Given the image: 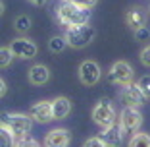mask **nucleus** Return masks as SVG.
Here are the masks:
<instances>
[{
	"mask_svg": "<svg viewBox=\"0 0 150 147\" xmlns=\"http://www.w3.org/2000/svg\"><path fill=\"white\" fill-rule=\"evenodd\" d=\"M56 16H58V22L64 23V25H67V27L85 25V23L88 22V18H91V10L64 0L62 4L56 8Z\"/></svg>",
	"mask_w": 150,
	"mask_h": 147,
	"instance_id": "obj_1",
	"label": "nucleus"
},
{
	"mask_svg": "<svg viewBox=\"0 0 150 147\" xmlns=\"http://www.w3.org/2000/svg\"><path fill=\"white\" fill-rule=\"evenodd\" d=\"M96 31H94L91 25H73V27H67L66 31V39H67V45L73 47V49H83L87 47L91 41L94 39Z\"/></svg>",
	"mask_w": 150,
	"mask_h": 147,
	"instance_id": "obj_2",
	"label": "nucleus"
},
{
	"mask_svg": "<svg viewBox=\"0 0 150 147\" xmlns=\"http://www.w3.org/2000/svg\"><path fill=\"white\" fill-rule=\"evenodd\" d=\"M2 124H6L10 128V132L13 134L16 141H19L21 138H25L27 132L31 130V118L27 114H2Z\"/></svg>",
	"mask_w": 150,
	"mask_h": 147,
	"instance_id": "obj_3",
	"label": "nucleus"
},
{
	"mask_svg": "<svg viewBox=\"0 0 150 147\" xmlns=\"http://www.w3.org/2000/svg\"><path fill=\"white\" fill-rule=\"evenodd\" d=\"M93 120L98 126H102V128H108V126L115 124V120H117L115 118V108L110 99H100L98 101V105L93 108Z\"/></svg>",
	"mask_w": 150,
	"mask_h": 147,
	"instance_id": "obj_4",
	"label": "nucleus"
},
{
	"mask_svg": "<svg viewBox=\"0 0 150 147\" xmlns=\"http://www.w3.org/2000/svg\"><path fill=\"white\" fill-rule=\"evenodd\" d=\"M108 80L112 81V83L115 85H129L133 80V68L129 66L125 60H119V62H115L114 66L110 68V72H108Z\"/></svg>",
	"mask_w": 150,
	"mask_h": 147,
	"instance_id": "obj_5",
	"label": "nucleus"
},
{
	"mask_svg": "<svg viewBox=\"0 0 150 147\" xmlns=\"http://www.w3.org/2000/svg\"><path fill=\"white\" fill-rule=\"evenodd\" d=\"M119 124L123 126L125 132L129 134H135L142 124V114L139 112V108L135 107H125L121 110V118H119Z\"/></svg>",
	"mask_w": 150,
	"mask_h": 147,
	"instance_id": "obj_6",
	"label": "nucleus"
},
{
	"mask_svg": "<svg viewBox=\"0 0 150 147\" xmlns=\"http://www.w3.org/2000/svg\"><path fill=\"white\" fill-rule=\"evenodd\" d=\"M121 99H123V103L127 105V107L139 108V107H142V105H144L146 95L142 93V89L139 87V83L137 85H135V83H129V85H125V87H123Z\"/></svg>",
	"mask_w": 150,
	"mask_h": 147,
	"instance_id": "obj_7",
	"label": "nucleus"
},
{
	"mask_svg": "<svg viewBox=\"0 0 150 147\" xmlns=\"http://www.w3.org/2000/svg\"><path fill=\"white\" fill-rule=\"evenodd\" d=\"M79 77L85 85H94L100 80V66L94 60H85L79 66Z\"/></svg>",
	"mask_w": 150,
	"mask_h": 147,
	"instance_id": "obj_8",
	"label": "nucleus"
},
{
	"mask_svg": "<svg viewBox=\"0 0 150 147\" xmlns=\"http://www.w3.org/2000/svg\"><path fill=\"white\" fill-rule=\"evenodd\" d=\"M123 132H125L123 126L115 122V124L108 126V128H102V132H100L98 138L106 143L108 147H117L119 143H121V139H123Z\"/></svg>",
	"mask_w": 150,
	"mask_h": 147,
	"instance_id": "obj_9",
	"label": "nucleus"
},
{
	"mask_svg": "<svg viewBox=\"0 0 150 147\" xmlns=\"http://www.w3.org/2000/svg\"><path fill=\"white\" fill-rule=\"evenodd\" d=\"M31 118H35L40 124H46V122L54 120V110H52V101H40L35 103L31 107Z\"/></svg>",
	"mask_w": 150,
	"mask_h": 147,
	"instance_id": "obj_10",
	"label": "nucleus"
},
{
	"mask_svg": "<svg viewBox=\"0 0 150 147\" xmlns=\"http://www.w3.org/2000/svg\"><path fill=\"white\" fill-rule=\"evenodd\" d=\"M10 49L13 50V54L18 58H33L37 54V45L29 39H16L12 41Z\"/></svg>",
	"mask_w": 150,
	"mask_h": 147,
	"instance_id": "obj_11",
	"label": "nucleus"
},
{
	"mask_svg": "<svg viewBox=\"0 0 150 147\" xmlns=\"http://www.w3.org/2000/svg\"><path fill=\"white\" fill-rule=\"evenodd\" d=\"M67 143H69V132L64 128L52 130L44 138V145L46 147H67Z\"/></svg>",
	"mask_w": 150,
	"mask_h": 147,
	"instance_id": "obj_12",
	"label": "nucleus"
},
{
	"mask_svg": "<svg viewBox=\"0 0 150 147\" xmlns=\"http://www.w3.org/2000/svg\"><path fill=\"white\" fill-rule=\"evenodd\" d=\"M125 22H127V25L131 27L133 31H137V29L144 27V23H146V12L142 8H131L127 12V16H125Z\"/></svg>",
	"mask_w": 150,
	"mask_h": 147,
	"instance_id": "obj_13",
	"label": "nucleus"
},
{
	"mask_svg": "<svg viewBox=\"0 0 150 147\" xmlns=\"http://www.w3.org/2000/svg\"><path fill=\"white\" fill-rule=\"evenodd\" d=\"M52 110H54V118H58V120L66 118V116L69 114V110H71L69 99H66V97H56L52 101Z\"/></svg>",
	"mask_w": 150,
	"mask_h": 147,
	"instance_id": "obj_14",
	"label": "nucleus"
},
{
	"mask_svg": "<svg viewBox=\"0 0 150 147\" xmlns=\"http://www.w3.org/2000/svg\"><path fill=\"white\" fill-rule=\"evenodd\" d=\"M48 68L42 66V64H37V66H33L31 70H29V81H31L33 85H42L48 81Z\"/></svg>",
	"mask_w": 150,
	"mask_h": 147,
	"instance_id": "obj_15",
	"label": "nucleus"
},
{
	"mask_svg": "<svg viewBox=\"0 0 150 147\" xmlns=\"http://www.w3.org/2000/svg\"><path fill=\"white\" fill-rule=\"evenodd\" d=\"M129 147H150V136L144 132H135L129 141Z\"/></svg>",
	"mask_w": 150,
	"mask_h": 147,
	"instance_id": "obj_16",
	"label": "nucleus"
},
{
	"mask_svg": "<svg viewBox=\"0 0 150 147\" xmlns=\"http://www.w3.org/2000/svg\"><path fill=\"white\" fill-rule=\"evenodd\" d=\"M0 138H2V147H16V143H18L6 124H2V134H0Z\"/></svg>",
	"mask_w": 150,
	"mask_h": 147,
	"instance_id": "obj_17",
	"label": "nucleus"
},
{
	"mask_svg": "<svg viewBox=\"0 0 150 147\" xmlns=\"http://www.w3.org/2000/svg\"><path fill=\"white\" fill-rule=\"evenodd\" d=\"M48 47H50L52 52H62L67 47V39L66 37H52V39L48 41Z\"/></svg>",
	"mask_w": 150,
	"mask_h": 147,
	"instance_id": "obj_18",
	"label": "nucleus"
},
{
	"mask_svg": "<svg viewBox=\"0 0 150 147\" xmlns=\"http://www.w3.org/2000/svg\"><path fill=\"white\" fill-rule=\"evenodd\" d=\"M12 56H16V54H13V50L10 49V47H2V50H0V64H2V68L10 66Z\"/></svg>",
	"mask_w": 150,
	"mask_h": 147,
	"instance_id": "obj_19",
	"label": "nucleus"
},
{
	"mask_svg": "<svg viewBox=\"0 0 150 147\" xmlns=\"http://www.w3.org/2000/svg\"><path fill=\"white\" fill-rule=\"evenodd\" d=\"M31 27V19L27 18V16H19L18 19H16V29L18 31H27Z\"/></svg>",
	"mask_w": 150,
	"mask_h": 147,
	"instance_id": "obj_20",
	"label": "nucleus"
},
{
	"mask_svg": "<svg viewBox=\"0 0 150 147\" xmlns=\"http://www.w3.org/2000/svg\"><path fill=\"white\" fill-rule=\"evenodd\" d=\"M139 87L142 89V93L146 95V99L150 97V76H142L139 80Z\"/></svg>",
	"mask_w": 150,
	"mask_h": 147,
	"instance_id": "obj_21",
	"label": "nucleus"
},
{
	"mask_svg": "<svg viewBox=\"0 0 150 147\" xmlns=\"http://www.w3.org/2000/svg\"><path fill=\"white\" fill-rule=\"evenodd\" d=\"M16 147H40L39 145V141H37V139H33V138H21L19 139L18 143H16Z\"/></svg>",
	"mask_w": 150,
	"mask_h": 147,
	"instance_id": "obj_22",
	"label": "nucleus"
},
{
	"mask_svg": "<svg viewBox=\"0 0 150 147\" xmlns=\"http://www.w3.org/2000/svg\"><path fill=\"white\" fill-rule=\"evenodd\" d=\"M83 147H108V145L102 141L100 138H88L87 141L83 143Z\"/></svg>",
	"mask_w": 150,
	"mask_h": 147,
	"instance_id": "obj_23",
	"label": "nucleus"
},
{
	"mask_svg": "<svg viewBox=\"0 0 150 147\" xmlns=\"http://www.w3.org/2000/svg\"><path fill=\"white\" fill-rule=\"evenodd\" d=\"M148 37H150V31L146 29V27H141V29L135 31V39H137V41H146Z\"/></svg>",
	"mask_w": 150,
	"mask_h": 147,
	"instance_id": "obj_24",
	"label": "nucleus"
},
{
	"mask_svg": "<svg viewBox=\"0 0 150 147\" xmlns=\"http://www.w3.org/2000/svg\"><path fill=\"white\" fill-rule=\"evenodd\" d=\"M67 2H73V4L83 6V8H93L96 4V0H67Z\"/></svg>",
	"mask_w": 150,
	"mask_h": 147,
	"instance_id": "obj_25",
	"label": "nucleus"
},
{
	"mask_svg": "<svg viewBox=\"0 0 150 147\" xmlns=\"http://www.w3.org/2000/svg\"><path fill=\"white\" fill-rule=\"evenodd\" d=\"M141 62L144 64V66H150V47H144L141 52Z\"/></svg>",
	"mask_w": 150,
	"mask_h": 147,
	"instance_id": "obj_26",
	"label": "nucleus"
},
{
	"mask_svg": "<svg viewBox=\"0 0 150 147\" xmlns=\"http://www.w3.org/2000/svg\"><path fill=\"white\" fill-rule=\"evenodd\" d=\"M8 93V83H6L4 80L0 81V95H2V97H4V95Z\"/></svg>",
	"mask_w": 150,
	"mask_h": 147,
	"instance_id": "obj_27",
	"label": "nucleus"
},
{
	"mask_svg": "<svg viewBox=\"0 0 150 147\" xmlns=\"http://www.w3.org/2000/svg\"><path fill=\"white\" fill-rule=\"evenodd\" d=\"M31 4H35V6H42V4H46V0H29Z\"/></svg>",
	"mask_w": 150,
	"mask_h": 147,
	"instance_id": "obj_28",
	"label": "nucleus"
}]
</instances>
